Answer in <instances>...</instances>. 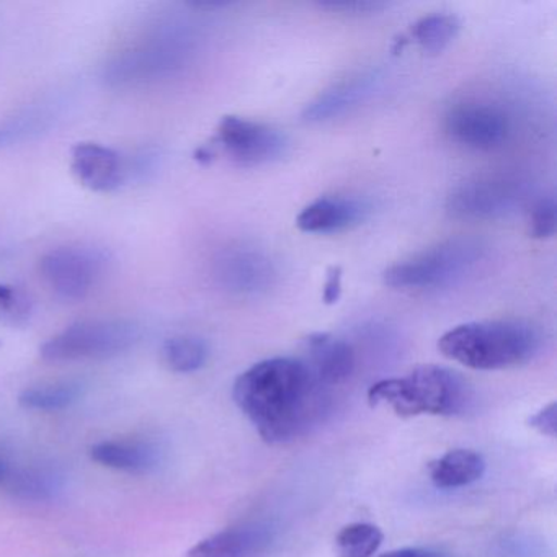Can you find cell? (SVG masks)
Returning <instances> with one entry per match:
<instances>
[{
    "label": "cell",
    "mask_w": 557,
    "mask_h": 557,
    "mask_svg": "<svg viewBox=\"0 0 557 557\" xmlns=\"http://www.w3.org/2000/svg\"><path fill=\"white\" fill-rule=\"evenodd\" d=\"M240 412L270 445L293 442L321 425L331 410L329 387L295 358H269L244 371L233 386Z\"/></svg>",
    "instance_id": "6da1fadb"
},
{
    "label": "cell",
    "mask_w": 557,
    "mask_h": 557,
    "mask_svg": "<svg viewBox=\"0 0 557 557\" xmlns=\"http://www.w3.org/2000/svg\"><path fill=\"white\" fill-rule=\"evenodd\" d=\"M541 344L543 337L533 324L505 319L456 325L442 335L438 348L462 367L494 371L528 363L536 357Z\"/></svg>",
    "instance_id": "7a4b0ae2"
},
{
    "label": "cell",
    "mask_w": 557,
    "mask_h": 557,
    "mask_svg": "<svg viewBox=\"0 0 557 557\" xmlns=\"http://www.w3.org/2000/svg\"><path fill=\"white\" fill-rule=\"evenodd\" d=\"M371 406H386L399 417L456 416L468 407L471 389L448 368L423 364L406 376L377 381L368 391Z\"/></svg>",
    "instance_id": "3957f363"
},
{
    "label": "cell",
    "mask_w": 557,
    "mask_h": 557,
    "mask_svg": "<svg viewBox=\"0 0 557 557\" xmlns=\"http://www.w3.org/2000/svg\"><path fill=\"white\" fill-rule=\"evenodd\" d=\"M488 247L472 237H456L394 263L384 285L400 292H429L459 282L487 256Z\"/></svg>",
    "instance_id": "277c9868"
},
{
    "label": "cell",
    "mask_w": 557,
    "mask_h": 557,
    "mask_svg": "<svg viewBox=\"0 0 557 557\" xmlns=\"http://www.w3.org/2000/svg\"><path fill=\"white\" fill-rule=\"evenodd\" d=\"M286 149L288 141L280 129L240 116H224L214 138L198 149L195 159L210 164L223 154L237 168H260L280 161Z\"/></svg>",
    "instance_id": "5b68a950"
},
{
    "label": "cell",
    "mask_w": 557,
    "mask_h": 557,
    "mask_svg": "<svg viewBox=\"0 0 557 557\" xmlns=\"http://www.w3.org/2000/svg\"><path fill=\"white\" fill-rule=\"evenodd\" d=\"M138 325L123 319H96L70 325L41 347L44 360L77 361L109 358L129 350L138 342Z\"/></svg>",
    "instance_id": "8992f818"
},
{
    "label": "cell",
    "mask_w": 557,
    "mask_h": 557,
    "mask_svg": "<svg viewBox=\"0 0 557 557\" xmlns=\"http://www.w3.org/2000/svg\"><path fill=\"white\" fill-rule=\"evenodd\" d=\"M527 195L528 185L515 175H478L453 188L446 198V211L456 220H502L517 213Z\"/></svg>",
    "instance_id": "52a82bcc"
},
{
    "label": "cell",
    "mask_w": 557,
    "mask_h": 557,
    "mask_svg": "<svg viewBox=\"0 0 557 557\" xmlns=\"http://www.w3.org/2000/svg\"><path fill=\"white\" fill-rule=\"evenodd\" d=\"M443 126L453 143L479 152L497 151L513 135L510 113L491 100L466 99L456 102L446 112Z\"/></svg>",
    "instance_id": "ba28073f"
},
{
    "label": "cell",
    "mask_w": 557,
    "mask_h": 557,
    "mask_svg": "<svg viewBox=\"0 0 557 557\" xmlns=\"http://www.w3.org/2000/svg\"><path fill=\"white\" fill-rule=\"evenodd\" d=\"M106 265L107 257L94 247H57L41 257L40 273L57 298L77 302L90 295Z\"/></svg>",
    "instance_id": "9c48e42d"
},
{
    "label": "cell",
    "mask_w": 557,
    "mask_h": 557,
    "mask_svg": "<svg viewBox=\"0 0 557 557\" xmlns=\"http://www.w3.org/2000/svg\"><path fill=\"white\" fill-rule=\"evenodd\" d=\"M214 282L230 295L256 298L273 288L278 269L272 257L253 244H233L213 260Z\"/></svg>",
    "instance_id": "30bf717a"
},
{
    "label": "cell",
    "mask_w": 557,
    "mask_h": 557,
    "mask_svg": "<svg viewBox=\"0 0 557 557\" xmlns=\"http://www.w3.org/2000/svg\"><path fill=\"white\" fill-rule=\"evenodd\" d=\"M190 58V40L182 35H164L120 54L106 76L116 84L145 83L181 70Z\"/></svg>",
    "instance_id": "8fae6325"
},
{
    "label": "cell",
    "mask_w": 557,
    "mask_h": 557,
    "mask_svg": "<svg viewBox=\"0 0 557 557\" xmlns=\"http://www.w3.org/2000/svg\"><path fill=\"white\" fill-rule=\"evenodd\" d=\"M71 171L81 185L92 191L116 190L128 181L126 159L107 146L79 143L71 151Z\"/></svg>",
    "instance_id": "7c38bea8"
},
{
    "label": "cell",
    "mask_w": 557,
    "mask_h": 557,
    "mask_svg": "<svg viewBox=\"0 0 557 557\" xmlns=\"http://www.w3.org/2000/svg\"><path fill=\"white\" fill-rule=\"evenodd\" d=\"M370 214V205L355 197H321L296 218L302 233L334 234L358 226Z\"/></svg>",
    "instance_id": "4fadbf2b"
},
{
    "label": "cell",
    "mask_w": 557,
    "mask_h": 557,
    "mask_svg": "<svg viewBox=\"0 0 557 557\" xmlns=\"http://www.w3.org/2000/svg\"><path fill=\"white\" fill-rule=\"evenodd\" d=\"M377 84L380 77L374 73L358 74L350 79L342 81L312 100L302 112V119L308 123H325L341 119L367 102L376 92Z\"/></svg>",
    "instance_id": "5bb4252c"
},
{
    "label": "cell",
    "mask_w": 557,
    "mask_h": 557,
    "mask_svg": "<svg viewBox=\"0 0 557 557\" xmlns=\"http://www.w3.org/2000/svg\"><path fill=\"white\" fill-rule=\"evenodd\" d=\"M272 541V530L265 524H243L205 537L185 557H260Z\"/></svg>",
    "instance_id": "9a60e30c"
},
{
    "label": "cell",
    "mask_w": 557,
    "mask_h": 557,
    "mask_svg": "<svg viewBox=\"0 0 557 557\" xmlns=\"http://www.w3.org/2000/svg\"><path fill=\"white\" fill-rule=\"evenodd\" d=\"M309 370L324 386L344 383L354 374L357 358L354 348L329 334H312L306 341Z\"/></svg>",
    "instance_id": "2e32d148"
},
{
    "label": "cell",
    "mask_w": 557,
    "mask_h": 557,
    "mask_svg": "<svg viewBox=\"0 0 557 557\" xmlns=\"http://www.w3.org/2000/svg\"><path fill=\"white\" fill-rule=\"evenodd\" d=\"M90 456L100 466L128 472V474H146L159 462V453L154 446L145 442H126V440L97 443L90 449Z\"/></svg>",
    "instance_id": "e0dca14e"
},
{
    "label": "cell",
    "mask_w": 557,
    "mask_h": 557,
    "mask_svg": "<svg viewBox=\"0 0 557 557\" xmlns=\"http://www.w3.org/2000/svg\"><path fill=\"white\" fill-rule=\"evenodd\" d=\"M487 462L474 449H451L429 465L433 485L438 488H461L474 484L484 475Z\"/></svg>",
    "instance_id": "ac0fdd59"
},
{
    "label": "cell",
    "mask_w": 557,
    "mask_h": 557,
    "mask_svg": "<svg viewBox=\"0 0 557 557\" xmlns=\"http://www.w3.org/2000/svg\"><path fill=\"white\" fill-rule=\"evenodd\" d=\"M58 120V106L38 103L0 120V149L30 141L47 133Z\"/></svg>",
    "instance_id": "d6986e66"
},
{
    "label": "cell",
    "mask_w": 557,
    "mask_h": 557,
    "mask_svg": "<svg viewBox=\"0 0 557 557\" xmlns=\"http://www.w3.org/2000/svg\"><path fill=\"white\" fill-rule=\"evenodd\" d=\"M81 394H83V384L77 381H61V383L27 387L18 397V403L28 410L54 412L76 403Z\"/></svg>",
    "instance_id": "ffe728a7"
},
{
    "label": "cell",
    "mask_w": 557,
    "mask_h": 557,
    "mask_svg": "<svg viewBox=\"0 0 557 557\" xmlns=\"http://www.w3.org/2000/svg\"><path fill=\"white\" fill-rule=\"evenodd\" d=\"M162 361L175 373H194L201 370L208 360V345L194 335H177L162 345Z\"/></svg>",
    "instance_id": "44dd1931"
},
{
    "label": "cell",
    "mask_w": 557,
    "mask_h": 557,
    "mask_svg": "<svg viewBox=\"0 0 557 557\" xmlns=\"http://www.w3.org/2000/svg\"><path fill=\"white\" fill-rule=\"evenodd\" d=\"M459 32V21L455 15L433 14L420 18L412 27V40L425 53H442Z\"/></svg>",
    "instance_id": "7402d4cb"
},
{
    "label": "cell",
    "mask_w": 557,
    "mask_h": 557,
    "mask_svg": "<svg viewBox=\"0 0 557 557\" xmlns=\"http://www.w3.org/2000/svg\"><path fill=\"white\" fill-rule=\"evenodd\" d=\"M384 534L373 523H350L338 531L335 537V556L337 557H371L381 544Z\"/></svg>",
    "instance_id": "603a6c76"
},
{
    "label": "cell",
    "mask_w": 557,
    "mask_h": 557,
    "mask_svg": "<svg viewBox=\"0 0 557 557\" xmlns=\"http://www.w3.org/2000/svg\"><path fill=\"white\" fill-rule=\"evenodd\" d=\"M34 314V302L25 289L0 283V321L12 327H22Z\"/></svg>",
    "instance_id": "cb8c5ba5"
},
{
    "label": "cell",
    "mask_w": 557,
    "mask_h": 557,
    "mask_svg": "<svg viewBox=\"0 0 557 557\" xmlns=\"http://www.w3.org/2000/svg\"><path fill=\"white\" fill-rule=\"evenodd\" d=\"M557 227L556 200L543 197L533 205L530 211V234L534 239L553 237Z\"/></svg>",
    "instance_id": "d4e9b609"
},
{
    "label": "cell",
    "mask_w": 557,
    "mask_h": 557,
    "mask_svg": "<svg viewBox=\"0 0 557 557\" xmlns=\"http://www.w3.org/2000/svg\"><path fill=\"white\" fill-rule=\"evenodd\" d=\"M528 425L540 432L541 435L554 438L557 433V404L550 403L537 410L528 419Z\"/></svg>",
    "instance_id": "484cf974"
},
{
    "label": "cell",
    "mask_w": 557,
    "mask_h": 557,
    "mask_svg": "<svg viewBox=\"0 0 557 557\" xmlns=\"http://www.w3.org/2000/svg\"><path fill=\"white\" fill-rule=\"evenodd\" d=\"M321 8L329 9V11L344 12V14H371V12L381 11L386 8V4L381 2H324Z\"/></svg>",
    "instance_id": "4316f807"
},
{
    "label": "cell",
    "mask_w": 557,
    "mask_h": 557,
    "mask_svg": "<svg viewBox=\"0 0 557 557\" xmlns=\"http://www.w3.org/2000/svg\"><path fill=\"white\" fill-rule=\"evenodd\" d=\"M342 295V269L341 267H331L325 276L324 293L322 299L325 305H335Z\"/></svg>",
    "instance_id": "83f0119b"
},
{
    "label": "cell",
    "mask_w": 557,
    "mask_h": 557,
    "mask_svg": "<svg viewBox=\"0 0 557 557\" xmlns=\"http://www.w3.org/2000/svg\"><path fill=\"white\" fill-rule=\"evenodd\" d=\"M380 557H446L438 550L425 549V547H403V549L389 550Z\"/></svg>",
    "instance_id": "f1b7e54d"
},
{
    "label": "cell",
    "mask_w": 557,
    "mask_h": 557,
    "mask_svg": "<svg viewBox=\"0 0 557 557\" xmlns=\"http://www.w3.org/2000/svg\"><path fill=\"white\" fill-rule=\"evenodd\" d=\"M5 472H8V469H5L4 462L0 461V481L5 478Z\"/></svg>",
    "instance_id": "f546056e"
}]
</instances>
